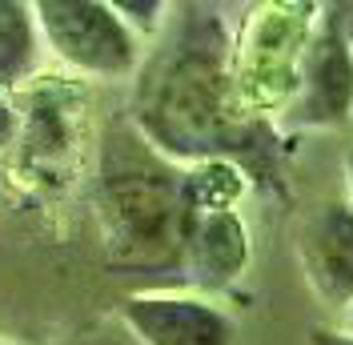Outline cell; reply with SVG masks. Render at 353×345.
I'll use <instances>...</instances> for the list:
<instances>
[{"label": "cell", "instance_id": "cell-15", "mask_svg": "<svg viewBox=\"0 0 353 345\" xmlns=\"http://www.w3.org/2000/svg\"><path fill=\"white\" fill-rule=\"evenodd\" d=\"M345 333H353V305L345 309Z\"/></svg>", "mask_w": 353, "mask_h": 345}, {"label": "cell", "instance_id": "cell-9", "mask_svg": "<svg viewBox=\"0 0 353 345\" xmlns=\"http://www.w3.org/2000/svg\"><path fill=\"white\" fill-rule=\"evenodd\" d=\"M41 57V28L32 4L0 0V88H17L37 72Z\"/></svg>", "mask_w": 353, "mask_h": 345}, {"label": "cell", "instance_id": "cell-8", "mask_svg": "<svg viewBox=\"0 0 353 345\" xmlns=\"http://www.w3.org/2000/svg\"><path fill=\"white\" fill-rule=\"evenodd\" d=\"M249 265V229L237 205L205 209L189 233L185 249V281L197 289H229Z\"/></svg>", "mask_w": 353, "mask_h": 345}, {"label": "cell", "instance_id": "cell-14", "mask_svg": "<svg viewBox=\"0 0 353 345\" xmlns=\"http://www.w3.org/2000/svg\"><path fill=\"white\" fill-rule=\"evenodd\" d=\"M345 181H350V193H353V149L345 152Z\"/></svg>", "mask_w": 353, "mask_h": 345}, {"label": "cell", "instance_id": "cell-5", "mask_svg": "<svg viewBox=\"0 0 353 345\" xmlns=\"http://www.w3.org/2000/svg\"><path fill=\"white\" fill-rule=\"evenodd\" d=\"M353 117V48L341 28V8L321 4L301 52L297 92L281 112V132L341 129Z\"/></svg>", "mask_w": 353, "mask_h": 345}, {"label": "cell", "instance_id": "cell-11", "mask_svg": "<svg viewBox=\"0 0 353 345\" xmlns=\"http://www.w3.org/2000/svg\"><path fill=\"white\" fill-rule=\"evenodd\" d=\"M309 345H353V333H345V329H325V325H313V329H309Z\"/></svg>", "mask_w": 353, "mask_h": 345}, {"label": "cell", "instance_id": "cell-10", "mask_svg": "<svg viewBox=\"0 0 353 345\" xmlns=\"http://www.w3.org/2000/svg\"><path fill=\"white\" fill-rule=\"evenodd\" d=\"M112 8H117V17L129 24L132 32H145V37H153L161 28V17L169 12L161 0H117Z\"/></svg>", "mask_w": 353, "mask_h": 345}, {"label": "cell", "instance_id": "cell-3", "mask_svg": "<svg viewBox=\"0 0 353 345\" xmlns=\"http://www.w3.org/2000/svg\"><path fill=\"white\" fill-rule=\"evenodd\" d=\"M321 4H261L249 12L241 37L233 41V85L241 108L257 121H269L273 108L293 101L301 52L313 32Z\"/></svg>", "mask_w": 353, "mask_h": 345}, {"label": "cell", "instance_id": "cell-1", "mask_svg": "<svg viewBox=\"0 0 353 345\" xmlns=\"http://www.w3.org/2000/svg\"><path fill=\"white\" fill-rule=\"evenodd\" d=\"M132 125L176 165L225 161L277 201H289V141L273 121L241 108L233 41L213 4H181L165 37L137 68Z\"/></svg>", "mask_w": 353, "mask_h": 345}, {"label": "cell", "instance_id": "cell-13", "mask_svg": "<svg viewBox=\"0 0 353 345\" xmlns=\"http://www.w3.org/2000/svg\"><path fill=\"white\" fill-rule=\"evenodd\" d=\"M337 8H341V28H345V41H350V48H353V0L337 4Z\"/></svg>", "mask_w": 353, "mask_h": 345}, {"label": "cell", "instance_id": "cell-7", "mask_svg": "<svg viewBox=\"0 0 353 345\" xmlns=\"http://www.w3.org/2000/svg\"><path fill=\"white\" fill-rule=\"evenodd\" d=\"M297 261L313 297L330 309L353 305V205L325 201L297 229Z\"/></svg>", "mask_w": 353, "mask_h": 345}, {"label": "cell", "instance_id": "cell-4", "mask_svg": "<svg viewBox=\"0 0 353 345\" xmlns=\"http://www.w3.org/2000/svg\"><path fill=\"white\" fill-rule=\"evenodd\" d=\"M32 17L41 41L85 77H129L141 68L137 32L105 0H37Z\"/></svg>", "mask_w": 353, "mask_h": 345}, {"label": "cell", "instance_id": "cell-2", "mask_svg": "<svg viewBox=\"0 0 353 345\" xmlns=\"http://www.w3.org/2000/svg\"><path fill=\"white\" fill-rule=\"evenodd\" d=\"M245 185L237 165H176L137 132L129 117L109 121L97 181L109 265L121 273L185 281V249L197 217L237 205Z\"/></svg>", "mask_w": 353, "mask_h": 345}, {"label": "cell", "instance_id": "cell-12", "mask_svg": "<svg viewBox=\"0 0 353 345\" xmlns=\"http://www.w3.org/2000/svg\"><path fill=\"white\" fill-rule=\"evenodd\" d=\"M17 129H21V125H17V112L4 105V97H0V149H4V145H12Z\"/></svg>", "mask_w": 353, "mask_h": 345}, {"label": "cell", "instance_id": "cell-6", "mask_svg": "<svg viewBox=\"0 0 353 345\" xmlns=\"http://www.w3.org/2000/svg\"><path fill=\"white\" fill-rule=\"evenodd\" d=\"M121 322L141 345H237V322L189 293H132L121 305Z\"/></svg>", "mask_w": 353, "mask_h": 345}]
</instances>
